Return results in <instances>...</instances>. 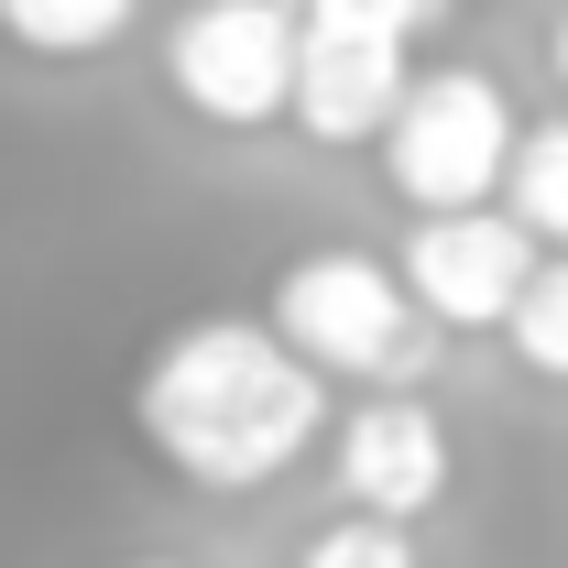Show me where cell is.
<instances>
[{
  "label": "cell",
  "instance_id": "cell-1",
  "mask_svg": "<svg viewBox=\"0 0 568 568\" xmlns=\"http://www.w3.org/2000/svg\"><path fill=\"white\" fill-rule=\"evenodd\" d=\"M142 448L186 493H274L328 437V372L274 339V317H186L132 383Z\"/></svg>",
  "mask_w": 568,
  "mask_h": 568
},
{
  "label": "cell",
  "instance_id": "cell-2",
  "mask_svg": "<svg viewBox=\"0 0 568 568\" xmlns=\"http://www.w3.org/2000/svg\"><path fill=\"white\" fill-rule=\"evenodd\" d=\"M274 339L295 361H317L328 383H416L426 361H437V317H426L405 274H394V252H351V241H328V252H295L274 274Z\"/></svg>",
  "mask_w": 568,
  "mask_h": 568
},
{
  "label": "cell",
  "instance_id": "cell-3",
  "mask_svg": "<svg viewBox=\"0 0 568 568\" xmlns=\"http://www.w3.org/2000/svg\"><path fill=\"white\" fill-rule=\"evenodd\" d=\"M514 132H525V121H514L503 77H481V67H416L405 99H394V121L372 132V153H383V175H394L405 209H470V197L503 186Z\"/></svg>",
  "mask_w": 568,
  "mask_h": 568
},
{
  "label": "cell",
  "instance_id": "cell-4",
  "mask_svg": "<svg viewBox=\"0 0 568 568\" xmlns=\"http://www.w3.org/2000/svg\"><path fill=\"white\" fill-rule=\"evenodd\" d=\"M164 77L209 132H274L295 99V0H186Z\"/></svg>",
  "mask_w": 568,
  "mask_h": 568
},
{
  "label": "cell",
  "instance_id": "cell-5",
  "mask_svg": "<svg viewBox=\"0 0 568 568\" xmlns=\"http://www.w3.org/2000/svg\"><path fill=\"white\" fill-rule=\"evenodd\" d=\"M394 274L437 317V339H481L514 317V295L536 274V230L503 209V197H470V209H416L405 241H394Z\"/></svg>",
  "mask_w": 568,
  "mask_h": 568
},
{
  "label": "cell",
  "instance_id": "cell-6",
  "mask_svg": "<svg viewBox=\"0 0 568 568\" xmlns=\"http://www.w3.org/2000/svg\"><path fill=\"white\" fill-rule=\"evenodd\" d=\"M405 77H416V33L295 0V99H284V121L317 142V153H361V142L394 121Z\"/></svg>",
  "mask_w": 568,
  "mask_h": 568
},
{
  "label": "cell",
  "instance_id": "cell-7",
  "mask_svg": "<svg viewBox=\"0 0 568 568\" xmlns=\"http://www.w3.org/2000/svg\"><path fill=\"white\" fill-rule=\"evenodd\" d=\"M328 470H339V503L426 525L448 503V481H459V448H448V416L416 383H372L351 416L328 426Z\"/></svg>",
  "mask_w": 568,
  "mask_h": 568
},
{
  "label": "cell",
  "instance_id": "cell-8",
  "mask_svg": "<svg viewBox=\"0 0 568 568\" xmlns=\"http://www.w3.org/2000/svg\"><path fill=\"white\" fill-rule=\"evenodd\" d=\"M142 0H0V44L33 67H88L110 44H132Z\"/></svg>",
  "mask_w": 568,
  "mask_h": 568
},
{
  "label": "cell",
  "instance_id": "cell-9",
  "mask_svg": "<svg viewBox=\"0 0 568 568\" xmlns=\"http://www.w3.org/2000/svg\"><path fill=\"white\" fill-rule=\"evenodd\" d=\"M503 209L536 230V252H568V121H536V132H514L503 153Z\"/></svg>",
  "mask_w": 568,
  "mask_h": 568
},
{
  "label": "cell",
  "instance_id": "cell-10",
  "mask_svg": "<svg viewBox=\"0 0 568 568\" xmlns=\"http://www.w3.org/2000/svg\"><path fill=\"white\" fill-rule=\"evenodd\" d=\"M503 339H514V361H525L536 383H568V252H536V274L514 295Z\"/></svg>",
  "mask_w": 568,
  "mask_h": 568
},
{
  "label": "cell",
  "instance_id": "cell-11",
  "mask_svg": "<svg viewBox=\"0 0 568 568\" xmlns=\"http://www.w3.org/2000/svg\"><path fill=\"white\" fill-rule=\"evenodd\" d=\"M295 568H416V525L405 514H328L306 547H295Z\"/></svg>",
  "mask_w": 568,
  "mask_h": 568
},
{
  "label": "cell",
  "instance_id": "cell-12",
  "mask_svg": "<svg viewBox=\"0 0 568 568\" xmlns=\"http://www.w3.org/2000/svg\"><path fill=\"white\" fill-rule=\"evenodd\" d=\"M306 11H361V22H394V33H426V22H448L459 0H306Z\"/></svg>",
  "mask_w": 568,
  "mask_h": 568
},
{
  "label": "cell",
  "instance_id": "cell-13",
  "mask_svg": "<svg viewBox=\"0 0 568 568\" xmlns=\"http://www.w3.org/2000/svg\"><path fill=\"white\" fill-rule=\"evenodd\" d=\"M547 77H558V88H568V11H558V22H547Z\"/></svg>",
  "mask_w": 568,
  "mask_h": 568
},
{
  "label": "cell",
  "instance_id": "cell-14",
  "mask_svg": "<svg viewBox=\"0 0 568 568\" xmlns=\"http://www.w3.org/2000/svg\"><path fill=\"white\" fill-rule=\"evenodd\" d=\"M132 568H175V558H132Z\"/></svg>",
  "mask_w": 568,
  "mask_h": 568
}]
</instances>
